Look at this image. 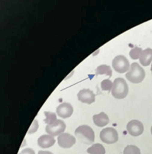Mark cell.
Returning a JSON list of instances; mask_svg holds the SVG:
<instances>
[{"label":"cell","instance_id":"ffe728a7","mask_svg":"<svg viewBox=\"0 0 152 154\" xmlns=\"http://www.w3.org/2000/svg\"><path fill=\"white\" fill-rule=\"evenodd\" d=\"M38 126L39 125H38V122L36 119H35L33 121L31 126L30 127V129H29L28 133L29 134H32V133H35L38 129Z\"/></svg>","mask_w":152,"mask_h":154},{"label":"cell","instance_id":"52a82bcc","mask_svg":"<svg viewBox=\"0 0 152 154\" xmlns=\"http://www.w3.org/2000/svg\"><path fill=\"white\" fill-rule=\"evenodd\" d=\"M129 133L132 136L137 137L141 135L144 131V126L142 123L137 120L129 121L127 125Z\"/></svg>","mask_w":152,"mask_h":154},{"label":"cell","instance_id":"44dd1931","mask_svg":"<svg viewBox=\"0 0 152 154\" xmlns=\"http://www.w3.org/2000/svg\"><path fill=\"white\" fill-rule=\"evenodd\" d=\"M19 154H35L33 149L30 148L25 149H23Z\"/></svg>","mask_w":152,"mask_h":154},{"label":"cell","instance_id":"6da1fadb","mask_svg":"<svg viewBox=\"0 0 152 154\" xmlns=\"http://www.w3.org/2000/svg\"><path fill=\"white\" fill-rule=\"evenodd\" d=\"M75 135L79 140L87 144H90L94 142L95 134L93 130L90 126L82 125L75 130Z\"/></svg>","mask_w":152,"mask_h":154},{"label":"cell","instance_id":"7402d4cb","mask_svg":"<svg viewBox=\"0 0 152 154\" xmlns=\"http://www.w3.org/2000/svg\"><path fill=\"white\" fill-rule=\"evenodd\" d=\"M38 154H53L52 152L47 151H39Z\"/></svg>","mask_w":152,"mask_h":154},{"label":"cell","instance_id":"277c9868","mask_svg":"<svg viewBox=\"0 0 152 154\" xmlns=\"http://www.w3.org/2000/svg\"><path fill=\"white\" fill-rule=\"evenodd\" d=\"M101 141L107 144H112L118 141V133L115 129L108 127L101 131L100 134Z\"/></svg>","mask_w":152,"mask_h":154},{"label":"cell","instance_id":"d6986e66","mask_svg":"<svg viewBox=\"0 0 152 154\" xmlns=\"http://www.w3.org/2000/svg\"><path fill=\"white\" fill-rule=\"evenodd\" d=\"M113 83L108 79H105L101 82V86L102 90L110 91L113 87Z\"/></svg>","mask_w":152,"mask_h":154},{"label":"cell","instance_id":"ac0fdd59","mask_svg":"<svg viewBox=\"0 0 152 154\" xmlns=\"http://www.w3.org/2000/svg\"><path fill=\"white\" fill-rule=\"evenodd\" d=\"M141 52H142V49L135 46L134 48H133L129 52V56L132 59L136 60L140 58Z\"/></svg>","mask_w":152,"mask_h":154},{"label":"cell","instance_id":"5bb4252c","mask_svg":"<svg viewBox=\"0 0 152 154\" xmlns=\"http://www.w3.org/2000/svg\"><path fill=\"white\" fill-rule=\"evenodd\" d=\"M87 152L89 154H105L104 147L102 144L96 143L93 144L87 149Z\"/></svg>","mask_w":152,"mask_h":154},{"label":"cell","instance_id":"e0dca14e","mask_svg":"<svg viewBox=\"0 0 152 154\" xmlns=\"http://www.w3.org/2000/svg\"><path fill=\"white\" fill-rule=\"evenodd\" d=\"M123 154H141V151L138 147L135 145H128L123 151Z\"/></svg>","mask_w":152,"mask_h":154},{"label":"cell","instance_id":"9c48e42d","mask_svg":"<svg viewBox=\"0 0 152 154\" xmlns=\"http://www.w3.org/2000/svg\"><path fill=\"white\" fill-rule=\"evenodd\" d=\"M78 100L82 103L91 104L95 100V95L89 89H83L77 94Z\"/></svg>","mask_w":152,"mask_h":154},{"label":"cell","instance_id":"cb8c5ba5","mask_svg":"<svg viewBox=\"0 0 152 154\" xmlns=\"http://www.w3.org/2000/svg\"><path fill=\"white\" fill-rule=\"evenodd\" d=\"M151 71H152V65H151Z\"/></svg>","mask_w":152,"mask_h":154},{"label":"cell","instance_id":"5b68a950","mask_svg":"<svg viewBox=\"0 0 152 154\" xmlns=\"http://www.w3.org/2000/svg\"><path fill=\"white\" fill-rule=\"evenodd\" d=\"M112 67L117 72L124 73L129 69V63L128 60L122 55L115 57L112 61Z\"/></svg>","mask_w":152,"mask_h":154},{"label":"cell","instance_id":"4fadbf2b","mask_svg":"<svg viewBox=\"0 0 152 154\" xmlns=\"http://www.w3.org/2000/svg\"><path fill=\"white\" fill-rule=\"evenodd\" d=\"M152 61V49L147 48L141 52L140 57V62L144 66L149 65Z\"/></svg>","mask_w":152,"mask_h":154},{"label":"cell","instance_id":"2e32d148","mask_svg":"<svg viewBox=\"0 0 152 154\" xmlns=\"http://www.w3.org/2000/svg\"><path fill=\"white\" fill-rule=\"evenodd\" d=\"M46 119L44 120L45 123L48 125H51L57 120L56 115L53 112H44Z\"/></svg>","mask_w":152,"mask_h":154},{"label":"cell","instance_id":"30bf717a","mask_svg":"<svg viewBox=\"0 0 152 154\" xmlns=\"http://www.w3.org/2000/svg\"><path fill=\"white\" fill-rule=\"evenodd\" d=\"M73 107L71 104L63 103L60 104L56 108V113L58 116L63 119L68 118L73 113Z\"/></svg>","mask_w":152,"mask_h":154},{"label":"cell","instance_id":"3957f363","mask_svg":"<svg viewBox=\"0 0 152 154\" xmlns=\"http://www.w3.org/2000/svg\"><path fill=\"white\" fill-rule=\"evenodd\" d=\"M128 80L133 83H139L144 80L145 72L144 69L137 63H134L131 65L130 70L125 75Z\"/></svg>","mask_w":152,"mask_h":154},{"label":"cell","instance_id":"9a60e30c","mask_svg":"<svg viewBox=\"0 0 152 154\" xmlns=\"http://www.w3.org/2000/svg\"><path fill=\"white\" fill-rule=\"evenodd\" d=\"M96 75H106L111 78L112 76V71L110 66L106 65H101L97 67L96 70Z\"/></svg>","mask_w":152,"mask_h":154},{"label":"cell","instance_id":"8fae6325","mask_svg":"<svg viewBox=\"0 0 152 154\" xmlns=\"http://www.w3.org/2000/svg\"><path fill=\"white\" fill-rule=\"evenodd\" d=\"M56 140L50 135H42L38 140V146L42 148H49L55 143Z\"/></svg>","mask_w":152,"mask_h":154},{"label":"cell","instance_id":"7a4b0ae2","mask_svg":"<svg viewBox=\"0 0 152 154\" xmlns=\"http://www.w3.org/2000/svg\"><path fill=\"white\" fill-rule=\"evenodd\" d=\"M128 92V86L124 79L117 78L114 80L111 93L115 98L122 99L127 96Z\"/></svg>","mask_w":152,"mask_h":154},{"label":"cell","instance_id":"8992f818","mask_svg":"<svg viewBox=\"0 0 152 154\" xmlns=\"http://www.w3.org/2000/svg\"><path fill=\"white\" fill-rule=\"evenodd\" d=\"M66 124L62 120L58 119L51 125H48L45 128L46 132L52 136L62 134L66 129Z\"/></svg>","mask_w":152,"mask_h":154},{"label":"cell","instance_id":"ba28073f","mask_svg":"<svg viewBox=\"0 0 152 154\" xmlns=\"http://www.w3.org/2000/svg\"><path fill=\"white\" fill-rule=\"evenodd\" d=\"M57 140L58 145L63 148H69L76 142L75 137L68 133H62L59 135Z\"/></svg>","mask_w":152,"mask_h":154},{"label":"cell","instance_id":"7c38bea8","mask_svg":"<svg viewBox=\"0 0 152 154\" xmlns=\"http://www.w3.org/2000/svg\"><path fill=\"white\" fill-rule=\"evenodd\" d=\"M93 120L94 124L99 127H104L109 122V117L104 112H101L93 116Z\"/></svg>","mask_w":152,"mask_h":154},{"label":"cell","instance_id":"603a6c76","mask_svg":"<svg viewBox=\"0 0 152 154\" xmlns=\"http://www.w3.org/2000/svg\"><path fill=\"white\" fill-rule=\"evenodd\" d=\"M151 133H152V127H151Z\"/></svg>","mask_w":152,"mask_h":154}]
</instances>
